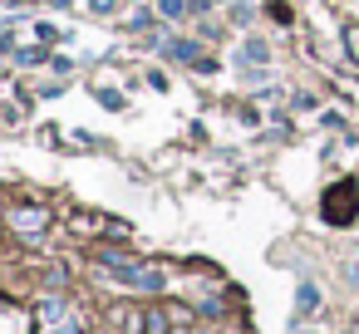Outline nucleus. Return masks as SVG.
<instances>
[{
  "label": "nucleus",
  "mask_w": 359,
  "mask_h": 334,
  "mask_svg": "<svg viewBox=\"0 0 359 334\" xmlns=\"http://www.w3.org/2000/svg\"><path fill=\"white\" fill-rule=\"evenodd\" d=\"M158 11H163L168 20H182V15L192 11V0H158Z\"/></svg>",
  "instance_id": "423d86ee"
},
{
  "label": "nucleus",
  "mask_w": 359,
  "mask_h": 334,
  "mask_svg": "<svg viewBox=\"0 0 359 334\" xmlns=\"http://www.w3.org/2000/svg\"><path fill=\"white\" fill-rule=\"evenodd\" d=\"M45 221H50V216H45L40 207H35V211H30V207H20V211H15V226H20L25 236H40V231H45Z\"/></svg>",
  "instance_id": "39448f33"
},
{
  "label": "nucleus",
  "mask_w": 359,
  "mask_h": 334,
  "mask_svg": "<svg viewBox=\"0 0 359 334\" xmlns=\"http://www.w3.org/2000/svg\"><path fill=\"white\" fill-rule=\"evenodd\" d=\"M104 270H109L118 285H133V290H163V270H158V265H143V260H128V256H104Z\"/></svg>",
  "instance_id": "f257e3e1"
},
{
  "label": "nucleus",
  "mask_w": 359,
  "mask_h": 334,
  "mask_svg": "<svg viewBox=\"0 0 359 334\" xmlns=\"http://www.w3.org/2000/svg\"><path fill=\"white\" fill-rule=\"evenodd\" d=\"M163 329H168V319L163 314H148V334H163Z\"/></svg>",
  "instance_id": "9d476101"
},
{
  "label": "nucleus",
  "mask_w": 359,
  "mask_h": 334,
  "mask_svg": "<svg viewBox=\"0 0 359 334\" xmlns=\"http://www.w3.org/2000/svg\"><path fill=\"white\" fill-rule=\"evenodd\" d=\"M118 6H123V0H89V11H94V15H114Z\"/></svg>",
  "instance_id": "1a4fd4ad"
},
{
  "label": "nucleus",
  "mask_w": 359,
  "mask_h": 334,
  "mask_svg": "<svg viewBox=\"0 0 359 334\" xmlns=\"http://www.w3.org/2000/svg\"><path fill=\"white\" fill-rule=\"evenodd\" d=\"M344 50H349V60L359 64V25H349V30H344Z\"/></svg>",
  "instance_id": "6e6552de"
},
{
  "label": "nucleus",
  "mask_w": 359,
  "mask_h": 334,
  "mask_svg": "<svg viewBox=\"0 0 359 334\" xmlns=\"http://www.w3.org/2000/svg\"><path fill=\"white\" fill-rule=\"evenodd\" d=\"M354 216H359V187L354 182H334L325 192V221L330 226H349Z\"/></svg>",
  "instance_id": "f03ea898"
},
{
  "label": "nucleus",
  "mask_w": 359,
  "mask_h": 334,
  "mask_svg": "<svg viewBox=\"0 0 359 334\" xmlns=\"http://www.w3.org/2000/svg\"><path fill=\"white\" fill-rule=\"evenodd\" d=\"M40 334H84L79 314L69 309V300H45L40 305Z\"/></svg>",
  "instance_id": "7ed1b4c3"
},
{
  "label": "nucleus",
  "mask_w": 359,
  "mask_h": 334,
  "mask_svg": "<svg viewBox=\"0 0 359 334\" xmlns=\"http://www.w3.org/2000/svg\"><path fill=\"white\" fill-rule=\"evenodd\" d=\"M315 309H320V285L300 280V290H295V319H305V314H315Z\"/></svg>",
  "instance_id": "20e7f679"
},
{
  "label": "nucleus",
  "mask_w": 359,
  "mask_h": 334,
  "mask_svg": "<svg viewBox=\"0 0 359 334\" xmlns=\"http://www.w3.org/2000/svg\"><path fill=\"white\" fill-rule=\"evenodd\" d=\"M241 60H251V64H261V60H271V45H266V40H251V45L241 50Z\"/></svg>",
  "instance_id": "0eeeda50"
}]
</instances>
